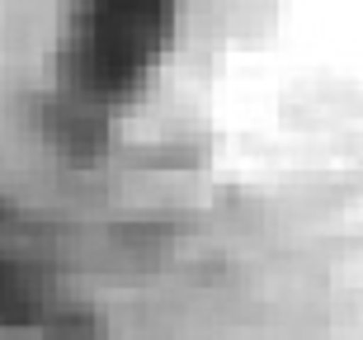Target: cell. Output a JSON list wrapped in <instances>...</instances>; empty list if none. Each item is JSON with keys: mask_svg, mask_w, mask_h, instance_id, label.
<instances>
[{"mask_svg": "<svg viewBox=\"0 0 363 340\" xmlns=\"http://www.w3.org/2000/svg\"><path fill=\"white\" fill-rule=\"evenodd\" d=\"M179 43V0H67L52 43L48 119L76 142H99L165 76Z\"/></svg>", "mask_w": 363, "mask_h": 340, "instance_id": "1", "label": "cell"}, {"mask_svg": "<svg viewBox=\"0 0 363 340\" xmlns=\"http://www.w3.org/2000/svg\"><path fill=\"white\" fill-rule=\"evenodd\" d=\"M62 317L52 274L24 256L0 251V331H43Z\"/></svg>", "mask_w": 363, "mask_h": 340, "instance_id": "2", "label": "cell"}]
</instances>
